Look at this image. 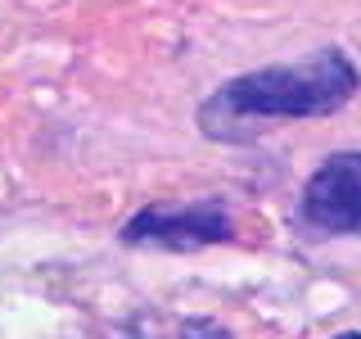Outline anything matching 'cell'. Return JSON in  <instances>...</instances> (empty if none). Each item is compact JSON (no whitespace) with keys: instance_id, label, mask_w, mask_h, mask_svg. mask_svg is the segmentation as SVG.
<instances>
[{"instance_id":"obj_5","label":"cell","mask_w":361,"mask_h":339,"mask_svg":"<svg viewBox=\"0 0 361 339\" xmlns=\"http://www.w3.org/2000/svg\"><path fill=\"white\" fill-rule=\"evenodd\" d=\"M334 339H361V331H343V335H334Z\"/></svg>"},{"instance_id":"obj_1","label":"cell","mask_w":361,"mask_h":339,"mask_svg":"<svg viewBox=\"0 0 361 339\" xmlns=\"http://www.w3.org/2000/svg\"><path fill=\"white\" fill-rule=\"evenodd\" d=\"M357 64L338 45H325L298 64H271L231 77L199 105V131L208 141H248L271 122L325 118L357 95Z\"/></svg>"},{"instance_id":"obj_4","label":"cell","mask_w":361,"mask_h":339,"mask_svg":"<svg viewBox=\"0 0 361 339\" xmlns=\"http://www.w3.org/2000/svg\"><path fill=\"white\" fill-rule=\"evenodd\" d=\"M122 339H235L226 326L208 316H167V312H140L127 321Z\"/></svg>"},{"instance_id":"obj_3","label":"cell","mask_w":361,"mask_h":339,"mask_svg":"<svg viewBox=\"0 0 361 339\" xmlns=\"http://www.w3.org/2000/svg\"><path fill=\"white\" fill-rule=\"evenodd\" d=\"M298 222L316 235H353L361 231V150H338L302 186Z\"/></svg>"},{"instance_id":"obj_2","label":"cell","mask_w":361,"mask_h":339,"mask_svg":"<svg viewBox=\"0 0 361 339\" xmlns=\"http://www.w3.org/2000/svg\"><path fill=\"white\" fill-rule=\"evenodd\" d=\"M235 235V222L226 213V203L217 199H199V203H154V208L135 213L122 226V244H154V249H172V254H190V249H208L226 244Z\"/></svg>"}]
</instances>
